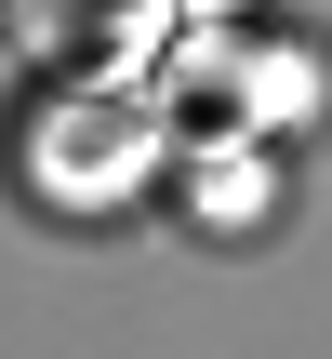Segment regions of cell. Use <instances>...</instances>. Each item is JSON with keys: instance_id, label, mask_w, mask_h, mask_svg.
<instances>
[{"instance_id": "1", "label": "cell", "mask_w": 332, "mask_h": 359, "mask_svg": "<svg viewBox=\"0 0 332 359\" xmlns=\"http://www.w3.org/2000/svg\"><path fill=\"white\" fill-rule=\"evenodd\" d=\"M146 13L160 0H0V40L40 67V80H106L146 53Z\"/></svg>"}]
</instances>
